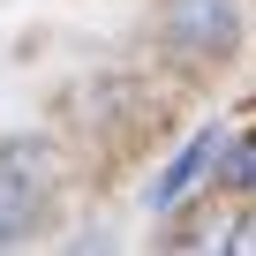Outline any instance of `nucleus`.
<instances>
[{"label": "nucleus", "instance_id": "obj_1", "mask_svg": "<svg viewBox=\"0 0 256 256\" xmlns=\"http://www.w3.org/2000/svg\"><path fill=\"white\" fill-rule=\"evenodd\" d=\"M53 204V151L46 144H0V248L38 234Z\"/></svg>", "mask_w": 256, "mask_h": 256}, {"label": "nucleus", "instance_id": "obj_2", "mask_svg": "<svg viewBox=\"0 0 256 256\" xmlns=\"http://www.w3.org/2000/svg\"><path fill=\"white\" fill-rule=\"evenodd\" d=\"M234 38H241L234 0H174L166 8V46L188 60H218V53H234Z\"/></svg>", "mask_w": 256, "mask_h": 256}, {"label": "nucleus", "instance_id": "obj_3", "mask_svg": "<svg viewBox=\"0 0 256 256\" xmlns=\"http://www.w3.org/2000/svg\"><path fill=\"white\" fill-rule=\"evenodd\" d=\"M218 158H226V128H204V136H196V144H188V151H181V158L158 174V188H151V211H174V204H181V196H188V188H196V181H204Z\"/></svg>", "mask_w": 256, "mask_h": 256}, {"label": "nucleus", "instance_id": "obj_4", "mask_svg": "<svg viewBox=\"0 0 256 256\" xmlns=\"http://www.w3.org/2000/svg\"><path fill=\"white\" fill-rule=\"evenodd\" d=\"M218 181H226V188H256V136L226 151V174H218Z\"/></svg>", "mask_w": 256, "mask_h": 256}, {"label": "nucleus", "instance_id": "obj_5", "mask_svg": "<svg viewBox=\"0 0 256 256\" xmlns=\"http://www.w3.org/2000/svg\"><path fill=\"white\" fill-rule=\"evenodd\" d=\"M226 248H234V256H256V211H248V218L226 234Z\"/></svg>", "mask_w": 256, "mask_h": 256}]
</instances>
